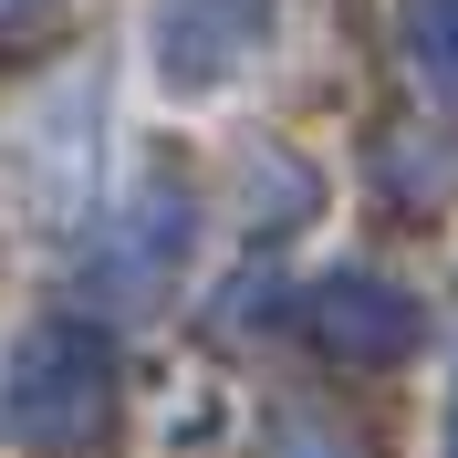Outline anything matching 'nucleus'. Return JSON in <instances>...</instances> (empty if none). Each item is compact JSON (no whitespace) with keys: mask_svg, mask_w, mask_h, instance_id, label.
I'll return each instance as SVG.
<instances>
[]
</instances>
